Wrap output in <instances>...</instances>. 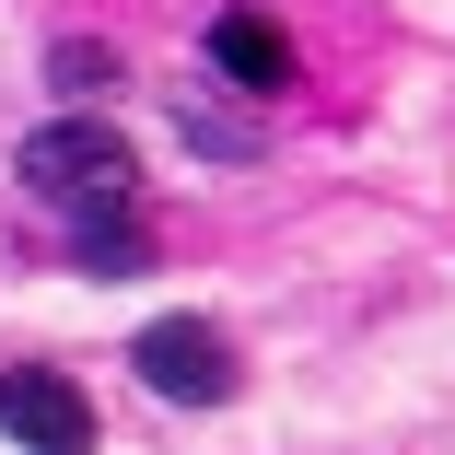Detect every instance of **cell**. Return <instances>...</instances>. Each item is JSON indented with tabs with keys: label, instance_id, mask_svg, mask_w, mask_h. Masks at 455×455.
<instances>
[{
	"label": "cell",
	"instance_id": "obj_1",
	"mask_svg": "<svg viewBox=\"0 0 455 455\" xmlns=\"http://www.w3.org/2000/svg\"><path fill=\"white\" fill-rule=\"evenodd\" d=\"M12 175L36 199H59V211H94V199H129L140 188V152L106 129V117H47L24 152H12Z\"/></svg>",
	"mask_w": 455,
	"mask_h": 455
},
{
	"label": "cell",
	"instance_id": "obj_2",
	"mask_svg": "<svg viewBox=\"0 0 455 455\" xmlns=\"http://www.w3.org/2000/svg\"><path fill=\"white\" fill-rule=\"evenodd\" d=\"M129 362H140V386L175 397V409H222V397L245 386V362H234V339H222L211 315H152V327L129 339Z\"/></svg>",
	"mask_w": 455,
	"mask_h": 455
},
{
	"label": "cell",
	"instance_id": "obj_3",
	"mask_svg": "<svg viewBox=\"0 0 455 455\" xmlns=\"http://www.w3.org/2000/svg\"><path fill=\"white\" fill-rule=\"evenodd\" d=\"M0 432L24 455H94V397L59 362H0Z\"/></svg>",
	"mask_w": 455,
	"mask_h": 455
},
{
	"label": "cell",
	"instance_id": "obj_4",
	"mask_svg": "<svg viewBox=\"0 0 455 455\" xmlns=\"http://www.w3.org/2000/svg\"><path fill=\"white\" fill-rule=\"evenodd\" d=\"M211 70L234 94H292V36L268 12H211Z\"/></svg>",
	"mask_w": 455,
	"mask_h": 455
},
{
	"label": "cell",
	"instance_id": "obj_5",
	"mask_svg": "<svg viewBox=\"0 0 455 455\" xmlns=\"http://www.w3.org/2000/svg\"><path fill=\"white\" fill-rule=\"evenodd\" d=\"M70 257L94 268V281H129V268H140V222H129V199H94V211H70Z\"/></svg>",
	"mask_w": 455,
	"mask_h": 455
},
{
	"label": "cell",
	"instance_id": "obj_6",
	"mask_svg": "<svg viewBox=\"0 0 455 455\" xmlns=\"http://www.w3.org/2000/svg\"><path fill=\"white\" fill-rule=\"evenodd\" d=\"M175 129H188L211 164H245V152H257V129H245V117H222L211 94H175Z\"/></svg>",
	"mask_w": 455,
	"mask_h": 455
},
{
	"label": "cell",
	"instance_id": "obj_7",
	"mask_svg": "<svg viewBox=\"0 0 455 455\" xmlns=\"http://www.w3.org/2000/svg\"><path fill=\"white\" fill-rule=\"evenodd\" d=\"M47 82H59V94H106V82H117V47H82V36H70V47L47 59Z\"/></svg>",
	"mask_w": 455,
	"mask_h": 455
}]
</instances>
